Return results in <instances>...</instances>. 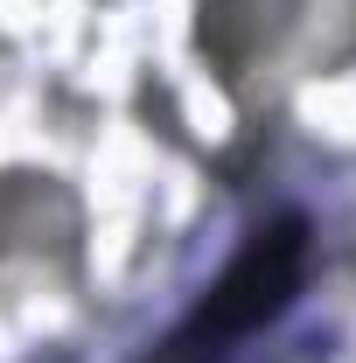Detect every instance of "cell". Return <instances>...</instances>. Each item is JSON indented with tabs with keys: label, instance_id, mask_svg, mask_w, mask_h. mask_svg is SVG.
Listing matches in <instances>:
<instances>
[{
	"label": "cell",
	"instance_id": "1",
	"mask_svg": "<svg viewBox=\"0 0 356 363\" xmlns=\"http://www.w3.org/2000/svg\"><path fill=\"white\" fill-rule=\"evenodd\" d=\"M308 279V224L301 217H272L245 238V252L223 266V279L203 294L196 308V342H230V335H252L266 328Z\"/></svg>",
	"mask_w": 356,
	"mask_h": 363
}]
</instances>
